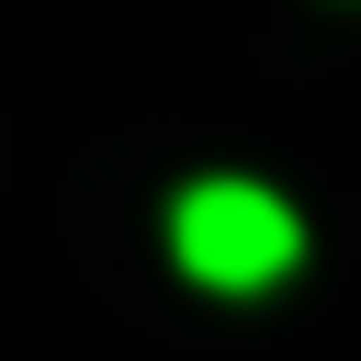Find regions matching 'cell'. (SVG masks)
Here are the masks:
<instances>
[{
	"label": "cell",
	"instance_id": "6da1fadb",
	"mask_svg": "<svg viewBox=\"0 0 361 361\" xmlns=\"http://www.w3.org/2000/svg\"><path fill=\"white\" fill-rule=\"evenodd\" d=\"M169 259H180L203 293H271V282L305 259V214H293L271 180L214 169V180H192V192L169 203Z\"/></svg>",
	"mask_w": 361,
	"mask_h": 361
}]
</instances>
